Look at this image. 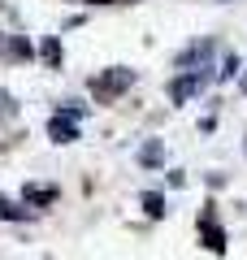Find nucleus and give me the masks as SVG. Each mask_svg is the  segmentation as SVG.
<instances>
[{
    "label": "nucleus",
    "instance_id": "20e7f679",
    "mask_svg": "<svg viewBox=\"0 0 247 260\" xmlns=\"http://www.w3.org/2000/svg\"><path fill=\"white\" fill-rule=\"evenodd\" d=\"M212 52H217V44H212V39H195L191 48H182V52H178V70H200V65H212Z\"/></svg>",
    "mask_w": 247,
    "mask_h": 260
},
{
    "label": "nucleus",
    "instance_id": "39448f33",
    "mask_svg": "<svg viewBox=\"0 0 247 260\" xmlns=\"http://www.w3.org/2000/svg\"><path fill=\"white\" fill-rule=\"evenodd\" d=\"M48 139L52 143H74L78 139V121L65 117V113H52V117H48Z\"/></svg>",
    "mask_w": 247,
    "mask_h": 260
},
{
    "label": "nucleus",
    "instance_id": "7ed1b4c3",
    "mask_svg": "<svg viewBox=\"0 0 247 260\" xmlns=\"http://www.w3.org/2000/svg\"><path fill=\"white\" fill-rule=\"evenodd\" d=\"M35 56V48H30V39L26 35H0V61H9V65H22V61H30Z\"/></svg>",
    "mask_w": 247,
    "mask_h": 260
},
{
    "label": "nucleus",
    "instance_id": "ddd939ff",
    "mask_svg": "<svg viewBox=\"0 0 247 260\" xmlns=\"http://www.w3.org/2000/svg\"><path fill=\"white\" fill-rule=\"evenodd\" d=\"M61 113H65V117H74V121H78V117H82V113H87V109H82L78 100H65V104H61Z\"/></svg>",
    "mask_w": 247,
    "mask_h": 260
},
{
    "label": "nucleus",
    "instance_id": "f8f14e48",
    "mask_svg": "<svg viewBox=\"0 0 247 260\" xmlns=\"http://www.w3.org/2000/svg\"><path fill=\"white\" fill-rule=\"evenodd\" d=\"M0 217H5V221H26V217H30V208H18V204L9 200V208H5Z\"/></svg>",
    "mask_w": 247,
    "mask_h": 260
},
{
    "label": "nucleus",
    "instance_id": "2eb2a0df",
    "mask_svg": "<svg viewBox=\"0 0 247 260\" xmlns=\"http://www.w3.org/2000/svg\"><path fill=\"white\" fill-rule=\"evenodd\" d=\"M5 208H9V200H5V195H0V213H5Z\"/></svg>",
    "mask_w": 247,
    "mask_h": 260
},
{
    "label": "nucleus",
    "instance_id": "6e6552de",
    "mask_svg": "<svg viewBox=\"0 0 247 260\" xmlns=\"http://www.w3.org/2000/svg\"><path fill=\"white\" fill-rule=\"evenodd\" d=\"M139 165H143V169H161L165 165V143L161 139H147L143 148H139Z\"/></svg>",
    "mask_w": 247,
    "mask_h": 260
},
{
    "label": "nucleus",
    "instance_id": "f03ea898",
    "mask_svg": "<svg viewBox=\"0 0 247 260\" xmlns=\"http://www.w3.org/2000/svg\"><path fill=\"white\" fill-rule=\"evenodd\" d=\"M212 78H217V70H212V65H200V70H182V74H178L174 83H169V104H174V109L191 104L195 95H200L204 87L212 83Z\"/></svg>",
    "mask_w": 247,
    "mask_h": 260
},
{
    "label": "nucleus",
    "instance_id": "4468645a",
    "mask_svg": "<svg viewBox=\"0 0 247 260\" xmlns=\"http://www.w3.org/2000/svg\"><path fill=\"white\" fill-rule=\"evenodd\" d=\"M238 87H243V95H247V70H243V74H238Z\"/></svg>",
    "mask_w": 247,
    "mask_h": 260
},
{
    "label": "nucleus",
    "instance_id": "f257e3e1",
    "mask_svg": "<svg viewBox=\"0 0 247 260\" xmlns=\"http://www.w3.org/2000/svg\"><path fill=\"white\" fill-rule=\"evenodd\" d=\"M130 87H135V70H126V65H109V70H100V74H91L96 104H113L121 91H130Z\"/></svg>",
    "mask_w": 247,
    "mask_h": 260
},
{
    "label": "nucleus",
    "instance_id": "9d476101",
    "mask_svg": "<svg viewBox=\"0 0 247 260\" xmlns=\"http://www.w3.org/2000/svg\"><path fill=\"white\" fill-rule=\"evenodd\" d=\"M22 204H35V208L56 204V186H26V191H22Z\"/></svg>",
    "mask_w": 247,
    "mask_h": 260
},
{
    "label": "nucleus",
    "instance_id": "1a4fd4ad",
    "mask_svg": "<svg viewBox=\"0 0 247 260\" xmlns=\"http://www.w3.org/2000/svg\"><path fill=\"white\" fill-rule=\"evenodd\" d=\"M39 56H44V65H48V70H61V61H65L61 39H56V35H48L44 44H39Z\"/></svg>",
    "mask_w": 247,
    "mask_h": 260
},
{
    "label": "nucleus",
    "instance_id": "dca6fc26",
    "mask_svg": "<svg viewBox=\"0 0 247 260\" xmlns=\"http://www.w3.org/2000/svg\"><path fill=\"white\" fill-rule=\"evenodd\" d=\"M221 5H226V0H221Z\"/></svg>",
    "mask_w": 247,
    "mask_h": 260
},
{
    "label": "nucleus",
    "instance_id": "9b49d317",
    "mask_svg": "<svg viewBox=\"0 0 247 260\" xmlns=\"http://www.w3.org/2000/svg\"><path fill=\"white\" fill-rule=\"evenodd\" d=\"M234 74H243V56H238V52H230L226 61H221V70H217V83H230Z\"/></svg>",
    "mask_w": 247,
    "mask_h": 260
},
{
    "label": "nucleus",
    "instance_id": "423d86ee",
    "mask_svg": "<svg viewBox=\"0 0 247 260\" xmlns=\"http://www.w3.org/2000/svg\"><path fill=\"white\" fill-rule=\"evenodd\" d=\"M200 234H204V247L208 251H226V230H221L217 217H212V204H208V213L200 217Z\"/></svg>",
    "mask_w": 247,
    "mask_h": 260
},
{
    "label": "nucleus",
    "instance_id": "0eeeda50",
    "mask_svg": "<svg viewBox=\"0 0 247 260\" xmlns=\"http://www.w3.org/2000/svg\"><path fill=\"white\" fill-rule=\"evenodd\" d=\"M139 204H143V213L152 217V221H161V217H169V200H165L161 191H143V195H139Z\"/></svg>",
    "mask_w": 247,
    "mask_h": 260
}]
</instances>
